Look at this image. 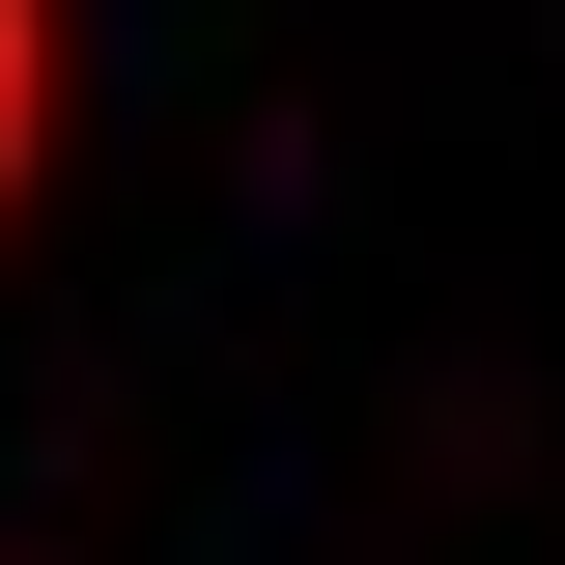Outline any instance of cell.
Returning a JSON list of instances; mask_svg holds the SVG:
<instances>
[{
    "label": "cell",
    "instance_id": "1",
    "mask_svg": "<svg viewBox=\"0 0 565 565\" xmlns=\"http://www.w3.org/2000/svg\"><path fill=\"white\" fill-rule=\"evenodd\" d=\"M29 114H57V0H0V199H29Z\"/></svg>",
    "mask_w": 565,
    "mask_h": 565
}]
</instances>
